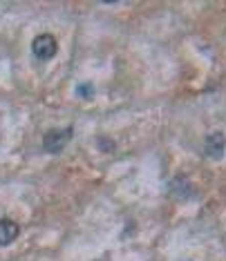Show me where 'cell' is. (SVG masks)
Segmentation results:
<instances>
[{"label": "cell", "mask_w": 226, "mask_h": 261, "mask_svg": "<svg viewBox=\"0 0 226 261\" xmlns=\"http://www.w3.org/2000/svg\"><path fill=\"white\" fill-rule=\"evenodd\" d=\"M32 51H34V56H36L38 61H50V58L56 56L58 43H56V38L52 36V34H38V36L34 38V43H32Z\"/></svg>", "instance_id": "1"}, {"label": "cell", "mask_w": 226, "mask_h": 261, "mask_svg": "<svg viewBox=\"0 0 226 261\" xmlns=\"http://www.w3.org/2000/svg\"><path fill=\"white\" fill-rule=\"evenodd\" d=\"M70 139H72V127H67V129H50V132L45 134V139H43V145H45L47 152L58 154L65 145H67Z\"/></svg>", "instance_id": "2"}, {"label": "cell", "mask_w": 226, "mask_h": 261, "mask_svg": "<svg viewBox=\"0 0 226 261\" xmlns=\"http://www.w3.org/2000/svg\"><path fill=\"white\" fill-rule=\"evenodd\" d=\"M224 147H226V136L222 132H213L206 139V156L222 159L224 156Z\"/></svg>", "instance_id": "3"}, {"label": "cell", "mask_w": 226, "mask_h": 261, "mask_svg": "<svg viewBox=\"0 0 226 261\" xmlns=\"http://www.w3.org/2000/svg\"><path fill=\"white\" fill-rule=\"evenodd\" d=\"M18 232V223H14L11 219H0V246H9Z\"/></svg>", "instance_id": "4"}]
</instances>
